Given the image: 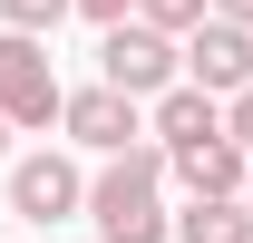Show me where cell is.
<instances>
[{
    "label": "cell",
    "mask_w": 253,
    "mask_h": 243,
    "mask_svg": "<svg viewBox=\"0 0 253 243\" xmlns=\"http://www.w3.org/2000/svg\"><path fill=\"white\" fill-rule=\"evenodd\" d=\"M107 243H166V146H117V156H97V175H88V204H78Z\"/></svg>",
    "instance_id": "6da1fadb"
},
{
    "label": "cell",
    "mask_w": 253,
    "mask_h": 243,
    "mask_svg": "<svg viewBox=\"0 0 253 243\" xmlns=\"http://www.w3.org/2000/svg\"><path fill=\"white\" fill-rule=\"evenodd\" d=\"M59 68H49V49H39L30 30H0V126L10 136H30V126H59Z\"/></svg>",
    "instance_id": "7a4b0ae2"
},
{
    "label": "cell",
    "mask_w": 253,
    "mask_h": 243,
    "mask_svg": "<svg viewBox=\"0 0 253 243\" xmlns=\"http://www.w3.org/2000/svg\"><path fill=\"white\" fill-rule=\"evenodd\" d=\"M97 68H107V88H126V97H156V88H175L185 68H175V39L156 30V20H107V39H97Z\"/></svg>",
    "instance_id": "3957f363"
},
{
    "label": "cell",
    "mask_w": 253,
    "mask_h": 243,
    "mask_svg": "<svg viewBox=\"0 0 253 243\" xmlns=\"http://www.w3.org/2000/svg\"><path fill=\"white\" fill-rule=\"evenodd\" d=\"M175 68H185V88H205V97H234V88H253V30L244 20H195L185 39H175Z\"/></svg>",
    "instance_id": "277c9868"
},
{
    "label": "cell",
    "mask_w": 253,
    "mask_h": 243,
    "mask_svg": "<svg viewBox=\"0 0 253 243\" xmlns=\"http://www.w3.org/2000/svg\"><path fill=\"white\" fill-rule=\"evenodd\" d=\"M78 204H88V175H78L59 146H39V156H20V165H10V214H20V224H39V234H49V224H68Z\"/></svg>",
    "instance_id": "5b68a950"
},
{
    "label": "cell",
    "mask_w": 253,
    "mask_h": 243,
    "mask_svg": "<svg viewBox=\"0 0 253 243\" xmlns=\"http://www.w3.org/2000/svg\"><path fill=\"white\" fill-rule=\"evenodd\" d=\"M59 126H68V146H88V156H117V146H136L146 136V97H126V88H78V97H59Z\"/></svg>",
    "instance_id": "8992f818"
},
{
    "label": "cell",
    "mask_w": 253,
    "mask_h": 243,
    "mask_svg": "<svg viewBox=\"0 0 253 243\" xmlns=\"http://www.w3.org/2000/svg\"><path fill=\"white\" fill-rule=\"evenodd\" d=\"M244 175H253V156L234 146V136H205V146H175L166 156V185H175V195H244Z\"/></svg>",
    "instance_id": "52a82bcc"
},
{
    "label": "cell",
    "mask_w": 253,
    "mask_h": 243,
    "mask_svg": "<svg viewBox=\"0 0 253 243\" xmlns=\"http://www.w3.org/2000/svg\"><path fill=\"white\" fill-rule=\"evenodd\" d=\"M146 136H156L166 156H175V146H205V136H224V97H205V88L175 78V88L146 97Z\"/></svg>",
    "instance_id": "ba28073f"
},
{
    "label": "cell",
    "mask_w": 253,
    "mask_h": 243,
    "mask_svg": "<svg viewBox=\"0 0 253 243\" xmlns=\"http://www.w3.org/2000/svg\"><path fill=\"white\" fill-rule=\"evenodd\" d=\"M166 243H253V204L244 195H195V204L166 224Z\"/></svg>",
    "instance_id": "9c48e42d"
},
{
    "label": "cell",
    "mask_w": 253,
    "mask_h": 243,
    "mask_svg": "<svg viewBox=\"0 0 253 243\" xmlns=\"http://www.w3.org/2000/svg\"><path fill=\"white\" fill-rule=\"evenodd\" d=\"M68 20V0H0V30H30V39H49Z\"/></svg>",
    "instance_id": "30bf717a"
},
{
    "label": "cell",
    "mask_w": 253,
    "mask_h": 243,
    "mask_svg": "<svg viewBox=\"0 0 253 243\" xmlns=\"http://www.w3.org/2000/svg\"><path fill=\"white\" fill-rule=\"evenodd\" d=\"M205 10H214V0H136V20H156L166 39H185L195 20H205Z\"/></svg>",
    "instance_id": "8fae6325"
},
{
    "label": "cell",
    "mask_w": 253,
    "mask_h": 243,
    "mask_svg": "<svg viewBox=\"0 0 253 243\" xmlns=\"http://www.w3.org/2000/svg\"><path fill=\"white\" fill-rule=\"evenodd\" d=\"M224 136L253 156V88H234V97H224Z\"/></svg>",
    "instance_id": "7c38bea8"
},
{
    "label": "cell",
    "mask_w": 253,
    "mask_h": 243,
    "mask_svg": "<svg viewBox=\"0 0 253 243\" xmlns=\"http://www.w3.org/2000/svg\"><path fill=\"white\" fill-rule=\"evenodd\" d=\"M68 10H78V20H97V30H107V20H126V10H136V0H68Z\"/></svg>",
    "instance_id": "4fadbf2b"
},
{
    "label": "cell",
    "mask_w": 253,
    "mask_h": 243,
    "mask_svg": "<svg viewBox=\"0 0 253 243\" xmlns=\"http://www.w3.org/2000/svg\"><path fill=\"white\" fill-rule=\"evenodd\" d=\"M214 20H244V30H253V0H214Z\"/></svg>",
    "instance_id": "5bb4252c"
},
{
    "label": "cell",
    "mask_w": 253,
    "mask_h": 243,
    "mask_svg": "<svg viewBox=\"0 0 253 243\" xmlns=\"http://www.w3.org/2000/svg\"><path fill=\"white\" fill-rule=\"evenodd\" d=\"M244 204H253V175H244Z\"/></svg>",
    "instance_id": "9a60e30c"
},
{
    "label": "cell",
    "mask_w": 253,
    "mask_h": 243,
    "mask_svg": "<svg viewBox=\"0 0 253 243\" xmlns=\"http://www.w3.org/2000/svg\"><path fill=\"white\" fill-rule=\"evenodd\" d=\"M0 146H10V126H0Z\"/></svg>",
    "instance_id": "2e32d148"
}]
</instances>
